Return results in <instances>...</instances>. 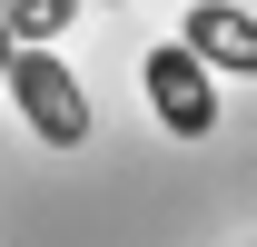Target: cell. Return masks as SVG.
<instances>
[{"label":"cell","mask_w":257,"mask_h":247,"mask_svg":"<svg viewBox=\"0 0 257 247\" xmlns=\"http://www.w3.org/2000/svg\"><path fill=\"white\" fill-rule=\"evenodd\" d=\"M208 40H218L237 69H257V30H247V20H208V10H198V20H188V50H208Z\"/></svg>","instance_id":"cell-3"},{"label":"cell","mask_w":257,"mask_h":247,"mask_svg":"<svg viewBox=\"0 0 257 247\" xmlns=\"http://www.w3.org/2000/svg\"><path fill=\"white\" fill-rule=\"evenodd\" d=\"M139 79H149V109H159L168 139H208L218 129V79H208V60H198L188 40H159L139 60Z\"/></svg>","instance_id":"cell-2"},{"label":"cell","mask_w":257,"mask_h":247,"mask_svg":"<svg viewBox=\"0 0 257 247\" xmlns=\"http://www.w3.org/2000/svg\"><path fill=\"white\" fill-rule=\"evenodd\" d=\"M69 10H79V0H10V20H20V40H40V30L60 40V30H69Z\"/></svg>","instance_id":"cell-4"},{"label":"cell","mask_w":257,"mask_h":247,"mask_svg":"<svg viewBox=\"0 0 257 247\" xmlns=\"http://www.w3.org/2000/svg\"><path fill=\"white\" fill-rule=\"evenodd\" d=\"M0 79H10V99H20V119H30L40 149H89V99H79V79L60 69L50 40H20L0 60Z\"/></svg>","instance_id":"cell-1"}]
</instances>
